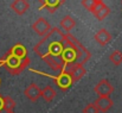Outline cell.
<instances>
[{
  "label": "cell",
  "mask_w": 122,
  "mask_h": 113,
  "mask_svg": "<svg viewBox=\"0 0 122 113\" xmlns=\"http://www.w3.org/2000/svg\"><path fill=\"white\" fill-rule=\"evenodd\" d=\"M65 35L58 28H51L47 35L33 46V51L44 60L47 56H61L64 49Z\"/></svg>",
  "instance_id": "6da1fadb"
},
{
  "label": "cell",
  "mask_w": 122,
  "mask_h": 113,
  "mask_svg": "<svg viewBox=\"0 0 122 113\" xmlns=\"http://www.w3.org/2000/svg\"><path fill=\"white\" fill-rule=\"evenodd\" d=\"M57 93L56 90L51 87V86H46L41 89V98L46 101V102H51L55 98H56Z\"/></svg>",
  "instance_id": "ac0fdd59"
},
{
  "label": "cell",
  "mask_w": 122,
  "mask_h": 113,
  "mask_svg": "<svg viewBox=\"0 0 122 113\" xmlns=\"http://www.w3.org/2000/svg\"><path fill=\"white\" fill-rule=\"evenodd\" d=\"M8 52L12 54L15 57H19V58H26L27 57V49L20 43H17L15 45H13L8 50Z\"/></svg>",
  "instance_id": "e0dca14e"
},
{
  "label": "cell",
  "mask_w": 122,
  "mask_h": 113,
  "mask_svg": "<svg viewBox=\"0 0 122 113\" xmlns=\"http://www.w3.org/2000/svg\"><path fill=\"white\" fill-rule=\"evenodd\" d=\"M96 2H100V1H103V0H95Z\"/></svg>",
  "instance_id": "cb8c5ba5"
},
{
  "label": "cell",
  "mask_w": 122,
  "mask_h": 113,
  "mask_svg": "<svg viewBox=\"0 0 122 113\" xmlns=\"http://www.w3.org/2000/svg\"><path fill=\"white\" fill-rule=\"evenodd\" d=\"M91 13L96 17L97 20L101 22V20H103V19H106L108 17V14L110 13V10L103 1H100V2H96V5H95V7H94Z\"/></svg>",
  "instance_id": "9c48e42d"
},
{
  "label": "cell",
  "mask_w": 122,
  "mask_h": 113,
  "mask_svg": "<svg viewBox=\"0 0 122 113\" xmlns=\"http://www.w3.org/2000/svg\"><path fill=\"white\" fill-rule=\"evenodd\" d=\"M81 4L86 11L92 12V10H94V7H95V5H96V1H95V0H82Z\"/></svg>",
  "instance_id": "44dd1931"
},
{
  "label": "cell",
  "mask_w": 122,
  "mask_h": 113,
  "mask_svg": "<svg viewBox=\"0 0 122 113\" xmlns=\"http://www.w3.org/2000/svg\"><path fill=\"white\" fill-rule=\"evenodd\" d=\"M38 1L41 4L39 10H44L45 8L50 13L56 12L58 10V7L65 2V0H38Z\"/></svg>",
  "instance_id": "7c38bea8"
},
{
  "label": "cell",
  "mask_w": 122,
  "mask_h": 113,
  "mask_svg": "<svg viewBox=\"0 0 122 113\" xmlns=\"http://www.w3.org/2000/svg\"><path fill=\"white\" fill-rule=\"evenodd\" d=\"M65 39H66V40L74 46V49L76 50V61H75V63H78V64H83V66H84V63H86V62L90 60V57H91L90 51H89L75 36H72L71 34H66V35H65Z\"/></svg>",
  "instance_id": "3957f363"
},
{
  "label": "cell",
  "mask_w": 122,
  "mask_h": 113,
  "mask_svg": "<svg viewBox=\"0 0 122 113\" xmlns=\"http://www.w3.org/2000/svg\"><path fill=\"white\" fill-rule=\"evenodd\" d=\"M32 30H33L38 36L44 37L45 35L49 34V31L51 30V26H50L49 22H47L45 18L41 17V18H38V19L32 24Z\"/></svg>",
  "instance_id": "52a82bcc"
},
{
  "label": "cell",
  "mask_w": 122,
  "mask_h": 113,
  "mask_svg": "<svg viewBox=\"0 0 122 113\" xmlns=\"http://www.w3.org/2000/svg\"><path fill=\"white\" fill-rule=\"evenodd\" d=\"M24 94L29 100H31L32 102H36L38 101L39 98H41V89L38 87V85L31 83L30 86L26 87V89L24 90Z\"/></svg>",
  "instance_id": "8fae6325"
},
{
  "label": "cell",
  "mask_w": 122,
  "mask_h": 113,
  "mask_svg": "<svg viewBox=\"0 0 122 113\" xmlns=\"http://www.w3.org/2000/svg\"><path fill=\"white\" fill-rule=\"evenodd\" d=\"M11 8L13 10L14 13H17L18 16H23L24 13H26V11L30 8V4L27 0H14L11 4Z\"/></svg>",
  "instance_id": "5bb4252c"
},
{
  "label": "cell",
  "mask_w": 122,
  "mask_h": 113,
  "mask_svg": "<svg viewBox=\"0 0 122 113\" xmlns=\"http://www.w3.org/2000/svg\"><path fill=\"white\" fill-rule=\"evenodd\" d=\"M64 72H66L69 75L71 76L74 82L80 81L83 76L85 75V68L83 67V64H78V63H66L63 68Z\"/></svg>",
  "instance_id": "277c9868"
},
{
  "label": "cell",
  "mask_w": 122,
  "mask_h": 113,
  "mask_svg": "<svg viewBox=\"0 0 122 113\" xmlns=\"http://www.w3.org/2000/svg\"><path fill=\"white\" fill-rule=\"evenodd\" d=\"M94 39L100 44V45H102V46H106L110 40H112V35L106 30V29H101V30H98L96 34H95V36H94Z\"/></svg>",
  "instance_id": "9a60e30c"
},
{
  "label": "cell",
  "mask_w": 122,
  "mask_h": 113,
  "mask_svg": "<svg viewBox=\"0 0 122 113\" xmlns=\"http://www.w3.org/2000/svg\"><path fill=\"white\" fill-rule=\"evenodd\" d=\"M15 107V102L11 96H4V112L5 113H13V110Z\"/></svg>",
  "instance_id": "d6986e66"
},
{
  "label": "cell",
  "mask_w": 122,
  "mask_h": 113,
  "mask_svg": "<svg viewBox=\"0 0 122 113\" xmlns=\"http://www.w3.org/2000/svg\"><path fill=\"white\" fill-rule=\"evenodd\" d=\"M1 82V81H0ZM2 110H4V96L0 94V113L2 112Z\"/></svg>",
  "instance_id": "603a6c76"
},
{
  "label": "cell",
  "mask_w": 122,
  "mask_h": 113,
  "mask_svg": "<svg viewBox=\"0 0 122 113\" xmlns=\"http://www.w3.org/2000/svg\"><path fill=\"white\" fill-rule=\"evenodd\" d=\"M94 104L96 105V107L98 108V111H100V112L106 113L113 107L114 101L110 99V96H98Z\"/></svg>",
  "instance_id": "4fadbf2b"
},
{
  "label": "cell",
  "mask_w": 122,
  "mask_h": 113,
  "mask_svg": "<svg viewBox=\"0 0 122 113\" xmlns=\"http://www.w3.org/2000/svg\"><path fill=\"white\" fill-rule=\"evenodd\" d=\"M94 90L98 96H109L114 92V87L108 80L103 79L94 87Z\"/></svg>",
  "instance_id": "8992f818"
},
{
  "label": "cell",
  "mask_w": 122,
  "mask_h": 113,
  "mask_svg": "<svg viewBox=\"0 0 122 113\" xmlns=\"http://www.w3.org/2000/svg\"><path fill=\"white\" fill-rule=\"evenodd\" d=\"M52 79H53V81L56 82V85H57V86L63 90V92L68 90V89L72 86V83H74V81H72L71 76L69 75L66 72H64V70L59 72V74H58V75L53 76Z\"/></svg>",
  "instance_id": "5b68a950"
},
{
  "label": "cell",
  "mask_w": 122,
  "mask_h": 113,
  "mask_svg": "<svg viewBox=\"0 0 122 113\" xmlns=\"http://www.w3.org/2000/svg\"><path fill=\"white\" fill-rule=\"evenodd\" d=\"M44 61L47 63V66L55 70V72H62L64 66H65V62L63 61V58L61 56H47L44 58Z\"/></svg>",
  "instance_id": "30bf717a"
},
{
  "label": "cell",
  "mask_w": 122,
  "mask_h": 113,
  "mask_svg": "<svg viewBox=\"0 0 122 113\" xmlns=\"http://www.w3.org/2000/svg\"><path fill=\"white\" fill-rule=\"evenodd\" d=\"M0 66H2L10 74L18 75L30 66V58L29 57L19 58V57H15V56H13L12 54H10L7 51V54L1 58Z\"/></svg>",
  "instance_id": "7a4b0ae2"
},
{
  "label": "cell",
  "mask_w": 122,
  "mask_h": 113,
  "mask_svg": "<svg viewBox=\"0 0 122 113\" xmlns=\"http://www.w3.org/2000/svg\"><path fill=\"white\" fill-rule=\"evenodd\" d=\"M83 113H100V111H98V108L96 107L95 104H88L83 108Z\"/></svg>",
  "instance_id": "7402d4cb"
},
{
  "label": "cell",
  "mask_w": 122,
  "mask_h": 113,
  "mask_svg": "<svg viewBox=\"0 0 122 113\" xmlns=\"http://www.w3.org/2000/svg\"><path fill=\"white\" fill-rule=\"evenodd\" d=\"M59 26H61V30H63V31H65L66 34H69L75 26H76V22H75V19L71 17V16H64L63 18H62V20H61V23H59Z\"/></svg>",
  "instance_id": "2e32d148"
},
{
  "label": "cell",
  "mask_w": 122,
  "mask_h": 113,
  "mask_svg": "<svg viewBox=\"0 0 122 113\" xmlns=\"http://www.w3.org/2000/svg\"><path fill=\"white\" fill-rule=\"evenodd\" d=\"M109 60H110V62H112L114 66H120L122 63V52L119 51V50H115L114 52L110 54Z\"/></svg>",
  "instance_id": "ffe728a7"
},
{
  "label": "cell",
  "mask_w": 122,
  "mask_h": 113,
  "mask_svg": "<svg viewBox=\"0 0 122 113\" xmlns=\"http://www.w3.org/2000/svg\"><path fill=\"white\" fill-rule=\"evenodd\" d=\"M61 57L65 62V64L66 63H75V61H76V50L66 39L64 42V49H63Z\"/></svg>",
  "instance_id": "ba28073f"
}]
</instances>
